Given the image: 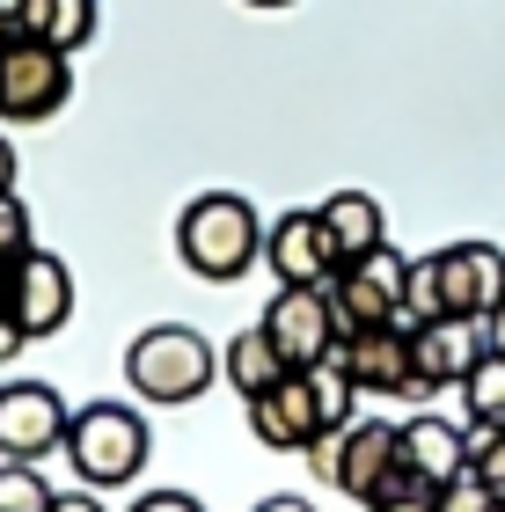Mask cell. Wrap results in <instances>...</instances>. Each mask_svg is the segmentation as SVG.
Segmentation results:
<instances>
[{
	"label": "cell",
	"mask_w": 505,
	"mask_h": 512,
	"mask_svg": "<svg viewBox=\"0 0 505 512\" xmlns=\"http://www.w3.org/2000/svg\"><path fill=\"white\" fill-rule=\"evenodd\" d=\"M264 330H271V344L286 352V366L293 374H308V366H323L337 344H344V330H337V308H330V286H279L271 293V308L257 315Z\"/></svg>",
	"instance_id": "obj_7"
},
{
	"label": "cell",
	"mask_w": 505,
	"mask_h": 512,
	"mask_svg": "<svg viewBox=\"0 0 505 512\" xmlns=\"http://www.w3.org/2000/svg\"><path fill=\"white\" fill-rule=\"evenodd\" d=\"M374 512H440V483H425V476H410V469H396L381 483V498H374Z\"/></svg>",
	"instance_id": "obj_22"
},
{
	"label": "cell",
	"mask_w": 505,
	"mask_h": 512,
	"mask_svg": "<svg viewBox=\"0 0 505 512\" xmlns=\"http://www.w3.org/2000/svg\"><path fill=\"white\" fill-rule=\"evenodd\" d=\"M74 96V66L44 37H8L0 44V118L8 125H44Z\"/></svg>",
	"instance_id": "obj_5"
},
{
	"label": "cell",
	"mask_w": 505,
	"mask_h": 512,
	"mask_svg": "<svg viewBox=\"0 0 505 512\" xmlns=\"http://www.w3.org/2000/svg\"><path fill=\"white\" fill-rule=\"evenodd\" d=\"M491 352V337H484V322H469V315H440V322H418L410 330V359H418V388H462L476 374V359Z\"/></svg>",
	"instance_id": "obj_12"
},
{
	"label": "cell",
	"mask_w": 505,
	"mask_h": 512,
	"mask_svg": "<svg viewBox=\"0 0 505 512\" xmlns=\"http://www.w3.org/2000/svg\"><path fill=\"white\" fill-rule=\"evenodd\" d=\"M432 271H440V308L484 322L505 300V249L498 242H447L432 249Z\"/></svg>",
	"instance_id": "obj_11"
},
{
	"label": "cell",
	"mask_w": 505,
	"mask_h": 512,
	"mask_svg": "<svg viewBox=\"0 0 505 512\" xmlns=\"http://www.w3.org/2000/svg\"><path fill=\"white\" fill-rule=\"evenodd\" d=\"M213 374H220V352L191 322H154L125 352V381L140 388L147 403H198V395L213 388Z\"/></svg>",
	"instance_id": "obj_2"
},
{
	"label": "cell",
	"mask_w": 505,
	"mask_h": 512,
	"mask_svg": "<svg viewBox=\"0 0 505 512\" xmlns=\"http://www.w3.org/2000/svg\"><path fill=\"white\" fill-rule=\"evenodd\" d=\"M22 344H30V330H22V322H15L8 308H0V366H8V359L22 352Z\"/></svg>",
	"instance_id": "obj_26"
},
{
	"label": "cell",
	"mask_w": 505,
	"mask_h": 512,
	"mask_svg": "<svg viewBox=\"0 0 505 512\" xmlns=\"http://www.w3.org/2000/svg\"><path fill=\"white\" fill-rule=\"evenodd\" d=\"M286 374H293V366H286V352H279V344H271V330H264V322H257V330H242V337H227V388H235L242 403L271 395Z\"/></svg>",
	"instance_id": "obj_18"
},
{
	"label": "cell",
	"mask_w": 505,
	"mask_h": 512,
	"mask_svg": "<svg viewBox=\"0 0 505 512\" xmlns=\"http://www.w3.org/2000/svg\"><path fill=\"white\" fill-rule=\"evenodd\" d=\"M0 191H15V147L0 139Z\"/></svg>",
	"instance_id": "obj_30"
},
{
	"label": "cell",
	"mask_w": 505,
	"mask_h": 512,
	"mask_svg": "<svg viewBox=\"0 0 505 512\" xmlns=\"http://www.w3.org/2000/svg\"><path fill=\"white\" fill-rule=\"evenodd\" d=\"M337 366L352 374L359 395H425L418 359H410V322H381V330H352L337 344Z\"/></svg>",
	"instance_id": "obj_10"
},
{
	"label": "cell",
	"mask_w": 505,
	"mask_h": 512,
	"mask_svg": "<svg viewBox=\"0 0 505 512\" xmlns=\"http://www.w3.org/2000/svg\"><path fill=\"white\" fill-rule=\"evenodd\" d=\"M440 512H505V505H498L476 476H462V483H447V491H440Z\"/></svg>",
	"instance_id": "obj_24"
},
{
	"label": "cell",
	"mask_w": 505,
	"mask_h": 512,
	"mask_svg": "<svg viewBox=\"0 0 505 512\" xmlns=\"http://www.w3.org/2000/svg\"><path fill=\"white\" fill-rule=\"evenodd\" d=\"M66 395L52 381H8L0 388V461H44L52 447H66Z\"/></svg>",
	"instance_id": "obj_8"
},
{
	"label": "cell",
	"mask_w": 505,
	"mask_h": 512,
	"mask_svg": "<svg viewBox=\"0 0 505 512\" xmlns=\"http://www.w3.org/2000/svg\"><path fill=\"white\" fill-rule=\"evenodd\" d=\"M132 512H205V505H198L191 491H147V498L132 505Z\"/></svg>",
	"instance_id": "obj_25"
},
{
	"label": "cell",
	"mask_w": 505,
	"mask_h": 512,
	"mask_svg": "<svg viewBox=\"0 0 505 512\" xmlns=\"http://www.w3.org/2000/svg\"><path fill=\"white\" fill-rule=\"evenodd\" d=\"M249 432H257V447H271V454H308L315 439H323L315 381L308 374H286L271 395H257V403H249Z\"/></svg>",
	"instance_id": "obj_13"
},
{
	"label": "cell",
	"mask_w": 505,
	"mask_h": 512,
	"mask_svg": "<svg viewBox=\"0 0 505 512\" xmlns=\"http://www.w3.org/2000/svg\"><path fill=\"white\" fill-rule=\"evenodd\" d=\"M0 44H8V22H0Z\"/></svg>",
	"instance_id": "obj_32"
},
{
	"label": "cell",
	"mask_w": 505,
	"mask_h": 512,
	"mask_svg": "<svg viewBox=\"0 0 505 512\" xmlns=\"http://www.w3.org/2000/svg\"><path fill=\"white\" fill-rule=\"evenodd\" d=\"M308 461H315V476H323L330 491L359 498V505H374V498H381V483L403 469V425H381V417H352V425H337V432L315 439Z\"/></svg>",
	"instance_id": "obj_3"
},
{
	"label": "cell",
	"mask_w": 505,
	"mask_h": 512,
	"mask_svg": "<svg viewBox=\"0 0 505 512\" xmlns=\"http://www.w3.org/2000/svg\"><path fill=\"white\" fill-rule=\"evenodd\" d=\"M264 264L279 286H330L337 278V249L323 235V220L315 213H279L264 227Z\"/></svg>",
	"instance_id": "obj_14"
},
{
	"label": "cell",
	"mask_w": 505,
	"mask_h": 512,
	"mask_svg": "<svg viewBox=\"0 0 505 512\" xmlns=\"http://www.w3.org/2000/svg\"><path fill=\"white\" fill-rule=\"evenodd\" d=\"M257 512H315V505H308V498H293V491H279V498H264Z\"/></svg>",
	"instance_id": "obj_29"
},
{
	"label": "cell",
	"mask_w": 505,
	"mask_h": 512,
	"mask_svg": "<svg viewBox=\"0 0 505 512\" xmlns=\"http://www.w3.org/2000/svg\"><path fill=\"white\" fill-rule=\"evenodd\" d=\"M66 461H74V476L88 483V491H118V483H132L147 469V425L140 410L125 403H88L74 410V425H66Z\"/></svg>",
	"instance_id": "obj_4"
},
{
	"label": "cell",
	"mask_w": 505,
	"mask_h": 512,
	"mask_svg": "<svg viewBox=\"0 0 505 512\" xmlns=\"http://www.w3.org/2000/svg\"><path fill=\"white\" fill-rule=\"evenodd\" d=\"M176 256H183L198 278H213V286L242 278V271L264 256V220H257V205L235 198V191L191 198V205H183V220H176Z\"/></svg>",
	"instance_id": "obj_1"
},
{
	"label": "cell",
	"mask_w": 505,
	"mask_h": 512,
	"mask_svg": "<svg viewBox=\"0 0 505 512\" xmlns=\"http://www.w3.org/2000/svg\"><path fill=\"white\" fill-rule=\"evenodd\" d=\"M0 308H8L30 337H59L66 322H74V271H66L52 249H30L8 271V286H0Z\"/></svg>",
	"instance_id": "obj_9"
},
{
	"label": "cell",
	"mask_w": 505,
	"mask_h": 512,
	"mask_svg": "<svg viewBox=\"0 0 505 512\" xmlns=\"http://www.w3.org/2000/svg\"><path fill=\"white\" fill-rule=\"evenodd\" d=\"M249 8H286V0H249Z\"/></svg>",
	"instance_id": "obj_31"
},
{
	"label": "cell",
	"mask_w": 505,
	"mask_h": 512,
	"mask_svg": "<svg viewBox=\"0 0 505 512\" xmlns=\"http://www.w3.org/2000/svg\"><path fill=\"white\" fill-rule=\"evenodd\" d=\"M462 410H469V425H505V352L476 359V374L462 381Z\"/></svg>",
	"instance_id": "obj_19"
},
{
	"label": "cell",
	"mask_w": 505,
	"mask_h": 512,
	"mask_svg": "<svg viewBox=\"0 0 505 512\" xmlns=\"http://www.w3.org/2000/svg\"><path fill=\"white\" fill-rule=\"evenodd\" d=\"M30 249H37V242H30V213H22L15 191H0V271H15Z\"/></svg>",
	"instance_id": "obj_23"
},
{
	"label": "cell",
	"mask_w": 505,
	"mask_h": 512,
	"mask_svg": "<svg viewBox=\"0 0 505 512\" xmlns=\"http://www.w3.org/2000/svg\"><path fill=\"white\" fill-rule=\"evenodd\" d=\"M315 220H323L337 264H359V256H374V249L388 242V213H381L366 191H337V198H323V205H315Z\"/></svg>",
	"instance_id": "obj_16"
},
{
	"label": "cell",
	"mask_w": 505,
	"mask_h": 512,
	"mask_svg": "<svg viewBox=\"0 0 505 512\" xmlns=\"http://www.w3.org/2000/svg\"><path fill=\"white\" fill-rule=\"evenodd\" d=\"M96 0H22L15 22H8V37H44V44H59V52H81L88 37H96Z\"/></svg>",
	"instance_id": "obj_17"
},
{
	"label": "cell",
	"mask_w": 505,
	"mask_h": 512,
	"mask_svg": "<svg viewBox=\"0 0 505 512\" xmlns=\"http://www.w3.org/2000/svg\"><path fill=\"white\" fill-rule=\"evenodd\" d=\"M52 483L37 476V461H0V512H52Z\"/></svg>",
	"instance_id": "obj_21"
},
{
	"label": "cell",
	"mask_w": 505,
	"mask_h": 512,
	"mask_svg": "<svg viewBox=\"0 0 505 512\" xmlns=\"http://www.w3.org/2000/svg\"><path fill=\"white\" fill-rule=\"evenodd\" d=\"M462 439H469V476L505 505V425H462Z\"/></svg>",
	"instance_id": "obj_20"
},
{
	"label": "cell",
	"mask_w": 505,
	"mask_h": 512,
	"mask_svg": "<svg viewBox=\"0 0 505 512\" xmlns=\"http://www.w3.org/2000/svg\"><path fill=\"white\" fill-rule=\"evenodd\" d=\"M484 337H491V352H505V300H498V308L484 315Z\"/></svg>",
	"instance_id": "obj_28"
},
{
	"label": "cell",
	"mask_w": 505,
	"mask_h": 512,
	"mask_svg": "<svg viewBox=\"0 0 505 512\" xmlns=\"http://www.w3.org/2000/svg\"><path fill=\"white\" fill-rule=\"evenodd\" d=\"M403 469L410 476H425V483H462L469 476V439H462V425H447V417H410L403 425Z\"/></svg>",
	"instance_id": "obj_15"
},
{
	"label": "cell",
	"mask_w": 505,
	"mask_h": 512,
	"mask_svg": "<svg viewBox=\"0 0 505 512\" xmlns=\"http://www.w3.org/2000/svg\"><path fill=\"white\" fill-rule=\"evenodd\" d=\"M403 278L410 264L396 249H374V256H359V264H337L330 278V308H337V330L352 337V330H381V322H403Z\"/></svg>",
	"instance_id": "obj_6"
},
{
	"label": "cell",
	"mask_w": 505,
	"mask_h": 512,
	"mask_svg": "<svg viewBox=\"0 0 505 512\" xmlns=\"http://www.w3.org/2000/svg\"><path fill=\"white\" fill-rule=\"evenodd\" d=\"M52 512H103V505L88 498V491H59V498H52Z\"/></svg>",
	"instance_id": "obj_27"
}]
</instances>
